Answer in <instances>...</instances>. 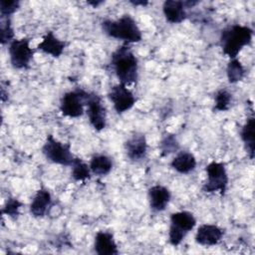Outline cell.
<instances>
[{"instance_id": "cell-1", "label": "cell", "mask_w": 255, "mask_h": 255, "mask_svg": "<svg viewBox=\"0 0 255 255\" xmlns=\"http://www.w3.org/2000/svg\"><path fill=\"white\" fill-rule=\"evenodd\" d=\"M111 64L120 84L128 86L136 82L138 61L128 44L122 45L113 52Z\"/></svg>"}, {"instance_id": "cell-2", "label": "cell", "mask_w": 255, "mask_h": 255, "mask_svg": "<svg viewBox=\"0 0 255 255\" xmlns=\"http://www.w3.org/2000/svg\"><path fill=\"white\" fill-rule=\"evenodd\" d=\"M253 30L248 26L234 24L224 28L220 35V45L223 53L230 59L237 57L239 52L250 45Z\"/></svg>"}, {"instance_id": "cell-3", "label": "cell", "mask_w": 255, "mask_h": 255, "mask_svg": "<svg viewBox=\"0 0 255 255\" xmlns=\"http://www.w3.org/2000/svg\"><path fill=\"white\" fill-rule=\"evenodd\" d=\"M102 29L109 37L127 44L137 43L142 39L141 31L130 15H123L117 20H105L102 22Z\"/></svg>"}, {"instance_id": "cell-4", "label": "cell", "mask_w": 255, "mask_h": 255, "mask_svg": "<svg viewBox=\"0 0 255 255\" xmlns=\"http://www.w3.org/2000/svg\"><path fill=\"white\" fill-rule=\"evenodd\" d=\"M196 225V219L191 212L177 211L170 215V226L168 231V241L171 245L177 246L181 243L185 235Z\"/></svg>"}, {"instance_id": "cell-5", "label": "cell", "mask_w": 255, "mask_h": 255, "mask_svg": "<svg viewBox=\"0 0 255 255\" xmlns=\"http://www.w3.org/2000/svg\"><path fill=\"white\" fill-rule=\"evenodd\" d=\"M42 152L47 160L66 166H71L76 158L71 151L70 144L59 141L52 134L47 136L42 146Z\"/></svg>"}, {"instance_id": "cell-6", "label": "cell", "mask_w": 255, "mask_h": 255, "mask_svg": "<svg viewBox=\"0 0 255 255\" xmlns=\"http://www.w3.org/2000/svg\"><path fill=\"white\" fill-rule=\"evenodd\" d=\"M206 180L202 185V190L207 193L219 192L223 195L228 185V175L225 165L222 162L211 161L206 165Z\"/></svg>"}, {"instance_id": "cell-7", "label": "cell", "mask_w": 255, "mask_h": 255, "mask_svg": "<svg viewBox=\"0 0 255 255\" xmlns=\"http://www.w3.org/2000/svg\"><path fill=\"white\" fill-rule=\"evenodd\" d=\"M87 94L88 92L82 89L65 93L60 102L61 113L69 118L81 117L84 114Z\"/></svg>"}, {"instance_id": "cell-8", "label": "cell", "mask_w": 255, "mask_h": 255, "mask_svg": "<svg viewBox=\"0 0 255 255\" xmlns=\"http://www.w3.org/2000/svg\"><path fill=\"white\" fill-rule=\"evenodd\" d=\"M8 51L11 65L15 69L27 68L34 55V50L30 47V40L28 38L14 39L9 44Z\"/></svg>"}, {"instance_id": "cell-9", "label": "cell", "mask_w": 255, "mask_h": 255, "mask_svg": "<svg viewBox=\"0 0 255 255\" xmlns=\"http://www.w3.org/2000/svg\"><path fill=\"white\" fill-rule=\"evenodd\" d=\"M86 106L91 126L98 131L103 130L107 126V113L100 96L95 93H88Z\"/></svg>"}, {"instance_id": "cell-10", "label": "cell", "mask_w": 255, "mask_h": 255, "mask_svg": "<svg viewBox=\"0 0 255 255\" xmlns=\"http://www.w3.org/2000/svg\"><path fill=\"white\" fill-rule=\"evenodd\" d=\"M108 97L118 114H124L129 111L136 101L133 94L123 84L113 86L108 93Z\"/></svg>"}, {"instance_id": "cell-11", "label": "cell", "mask_w": 255, "mask_h": 255, "mask_svg": "<svg viewBox=\"0 0 255 255\" xmlns=\"http://www.w3.org/2000/svg\"><path fill=\"white\" fill-rule=\"evenodd\" d=\"M125 151L127 156L133 162L141 161L147 153V142L145 135L141 132L131 134L125 141Z\"/></svg>"}, {"instance_id": "cell-12", "label": "cell", "mask_w": 255, "mask_h": 255, "mask_svg": "<svg viewBox=\"0 0 255 255\" xmlns=\"http://www.w3.org/2000/svg\"><path fill=\"white\" fill-rule=\"evenodd\" d=\"M223 230L214 224H202L195 234V242L202 246H214L220 242Z\"/></svg>"}, {"instance_id": "cell-13", "label": "cell", "mask_w": 255, "mask_h": 255, "mask_svg": "<svg viewBox=\"0 0 255 255\" xmlns=\"http://www.w3.org/2000/svg\"><path fill=\"white\" fill-rule=\"evenodd\" d=\"M147 197L150 209L154 212H160L163 211L168 205L171 198V193L165 186L156 184L148 189Z\"/></svg>"}, {"instance_id": "cell-14", "label": "cell", "mask_w": 255, "mask_h": 255, "mask_svg": "<svg viewBox=\"0 0 255 255\" xmlns=\"http://www.w3.org/2000/svg\"><path fill=\"white\" fill-rule=\"evenodd\" d=\"M94 249L99 255H116L119 253L114 235L108 231H99L96 234Z\"/></svg>"}, {"instance_id": "cell-15", "label": "cell", "mask_w": 255, "mask_h": 255, "mask_svg": "<svg viewBox=\"0 0 255 255\" xmlns=\"http://www.w3.org/2000/svg\"><path fill=\"white\" fill-rule=\"evenodd\" d=\"M52 203L51 193L48 189L40 188L33 197L30 204V212L34 217H43Z\"/></svg>"}, {"instance_id": "cell-16", "label": "cell", "mask_w": 255, "mask_h": 255, "mask_svg": "<svg viewBox=\"0 0 255 255\" xmlns=\"http://www.w3.org/2000/svg\"><path fill=\"white\" fill-rule=\"evenodd\" d=\"M162 11L167 22L171 24L181 23L186 18L183 1L166 0L162 5Z\"/></svg>"}, {"instance_id": "cell-17", "label": "cell", "mask_w": 255, "mask_h": 255, "mask_svg": "<svg viewBox=\"0 0 255 255\" xmlns=\"http://www.w3.org/2000/svg\"><path fill=\"white\" fill-rule=\"evenodd\" d=\"M65 42L59 40L52 31H49L38 44L37 48L45 54L51 55L54 58H59L65 49Z\"/></svg>"}, {"instance_id": "cell-18", "label": "cell", "mask_w": 255, "mask_h": 255, "mask_svg": "<svg viewBox=\"0 0 255 255\" xmlns=\"http://www.w3.org/2000/svg\"><path fill=\"white\" fill-rule=\"evenodd\" d=\"M170 166L181 174H187L195 169V156L189 151L178 152L170 162Z\"/></svg>"}, {"instance_id": "cell-19", "label": "cell", "mask_w": 255, "mask_h": 255, "mask_svg": "<svg viewBox=\"0 0 255 255\" xmlns=\"http://www.w3.org/2000/svg\"><path fill=\"white\" fill-rule=\"evenodd\" d=\"M240 136L244 142L245 149L250 159H253L255 153V118L253 116L248 118L246 123L243 125Z\"/></svg>"}, {"instance_id": "cell-20", "label": "cell", "mask_w": 255, "mask_h": 255, "mask_svg": "<svg viewBox=\"0 0 255 255\" xmlns=\"http://www.w3.org/2000/svg\"><path fill=\"white\" fill-rule=\"evenodd\" d=\"M90 169L96 175L105 176L109 174L113 168V161L111 157L106 154H95L90 161Z\"/></svg>"}, {"instance_id": "cell-21", "label": "cell", "mask_w": 255, "mask_h": 255, "mask_svg": "<svg viewBox=\"0 0 255 255\" xmlns=\"http://www.w3.org/2000/svg\"><path fill=\"white\" fill-rule=\"evenodd\" d=\"M226 74H227V79L230 84H236L240 82L245 75V69L241 62L234 58L231 59L227 65L226 68Z\"/></svg>"}, {"instance_id": "cell-22", "label": "cell", "mask_w": 255, "mask_h": 255, "mask_svg": "<svg viewBox=\"0 0 255 255\" xmlns=\"http://www.w3.org/2000/svg\"><path fill=\"white\" fill-rule=\"evenodd\" d=\"M71 166H72V177L76 181H85L91 177L90 166L81 158L76 157Z\"/></svg>"}, {"instance_id": "cell-23", "label": "cell", "mask_w": 255, "mask_h": 255, "mask_svg": "<svg viewBox=\"0 0 255 255\" xmlns=\"http://www.w3.org/2000/svg\"><path fill=\"white\" fill-rule=\"evenodd\" d=\"M232 102V95L226 90H219L214 97V111L225 112L227 111Z\"/></svg>"}, {"instance_id": "cell-24", "label": "cell", "mask_w": 255, "mask_h": 255, "mask_svg": "<svg viewBox=\"0 0 255 255\" xmlns=\"http://www.w3.org/2000/svg\"><path fill=\"white\" fill-rule=\"evenodd\" d=\"M179 145L176 140V137L173 134H166L160 141L159 148L161 151V155H167L169 153L175 152L178 149Z\"/></svg>"}, {"instance_id": "cell-25", "label": "cell", "mask_w": 255, "mask_h": 255, "mask_svg": "<svg viewBox=\"0 0 255 255\" xmlns=\"http://www.w3.org/2000/svg\"><path fill=\"white\" fill-rule=\"evenodd\" d=\"M22 206V202H20L16 198H8L4 207L2 208V213L8 215L12 219H17L19 216V210Z\"/></svg>"}, {"instance_id": "cell-26", "label": "cell", "mask_w": 255, "mask_h": 255, "mask_svg": "<svg viewBox=\"0 0 255 255\" xmlns=\"http://www.w3.org/2000/svg\"><path fill=\"white\" fill-rule=\"evenodd\" d=\"M1 43L4 45L6 43H11L14 39V31L11 26L9 18H1V28H0Z\"/></svg>"}, {"instance_id": "cell-27", "label": "cell", "mask_w": 255, "mask_h": 255, "mask_svg": "<svg viewBox=\"0 0 255 255\" xmlns=\"http://www.w3.org/2000/svg\"><path fill=\"white\" fill-rule=\"evenodd\" d=\"M20 6L19 1L15 0H1L0 1V14L1 18H9L12 14H14Z\"/></svg>"}, {"instance_id": "cell-28", "label": "cell", "mask_w": 255, "mask_h": 255, "mask_svg": "<svg viewBox=\"0 0 255 255\" xmlns=\"http://www.w3.org/2000/svg\"><path fill=\"white\" fill-rule=\"evenodd\" d=\"M133 5H142V6H144V5H146L147 4V2L146 1H130Z\"/></svg>"}, {"instance_id": "cell-29", "label": "cell", "mask_w": 255, "mask_h": 255, "mask_svg": "<svg viewBox=\"0 0 255 255\" xmlns=\"http://www.w3.org/2000/svg\"><path fill=\"white\" fill-rule=\"evenodd\" d=\"M88 3H89V4H92L94 7H97L99 4L103 3V1H99V2H95V1H94V2H91V1H90V2H88Z\"/></svg>"}]
</instances>
